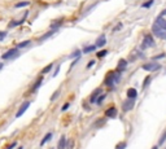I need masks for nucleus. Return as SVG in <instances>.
Masks as SVG:
<instances>
[{"label": "nucleus", "mask_w": 166, "mask_h": 149, "mask_svg": "<svg viewBox=\"0 0 166 149\" xmlns=\"http://www.w3.org/2000/svg\"><path fill=\"white\" fill-rule=\"evenodd\" d=\"M119 80H121V75H119V74L110 73L109 75L107 76V79H105V84H107L108 87H113L114 83H118Z\"/></svg>", "instance_id": "f257e3e1"}, {"label": "nucleus", "mask_w": 166, "mask_h": 149, "mask_svg": "<svg viewBox=\"0 0 166 149\" xmlns=\"http://www.w3.org/2000/svg\"><path fill=\"white\" fill-rule=\"evenodd\" d=\"M158 69H161V65L158 64V62H155V61L143 65V70H145V71H157Z\"/></svg>", "instance_id": "f03ea898"}, {"label": "nucleus", "mask_w": 166, "mask_h": 149, "mask_svg": "<svg viewBox=\"0 0 166 149\" xmlns=\"http://www.w3.org/2000/svg\"><path fill=\"white\" fill-rule=\"evenodd\" d=\"M148 47H155V40H153L152 35H145L143 39V43H141V49H145Z\"/></svg>", "instance_id": "7ed1b4c3"}, {"label": "nucleus", "mask_w": 166, "mask_h": 149, "mask_svg": "<svg viewBox=\"0 0 166 149\" xmlns=\"http://www.w3.org/2000/svg\"><path fill=\"white\" fill-rule=\"evenodd\" d=\"M152 31L155 33L156 35H157L158 38H161V39H163V40H166V31L165 30H162L161 27H158L157 25H153V29H152Z\"/></svg>", "instance_id": "20e7f679"}, {"label": "nucleus", "mask_w": 166, "mask_h": 149, "mask_svg": "<svg viewBox=\"0 0 166 149\" xmlns=\"http://www.w3.org/2000/svg\"><path fill=\"white\" fill-rule=\"evenodd\" d=\"M29 106H30V101H23L22 105L20 106V109H18V112L16 113V118H20L21 115L29 109Z\"/></svg>", "instance_id": "39448f33"}, {"label": "nucleus", "mask_w": 166, "mask_h": 149, "mask_svg": "<svg viewBox=\"0 0 166 149\" xmlns=\"http://www.w3.org/2000/svg\"><path fill=\"white\" fill-rule=\"evenodd\" d=\"M16 55H18V48H12V49H9L8 52H5V53L1 56V59H3V60H9V59H12V57H14Z\"/></svg>", "instance_id": "423d86ee"}, {"label": "nucleus", "mask_w": 166, "mask_h": 149, "mask_svg": "<svg viewBox=\"0 0 166 149\" xmlns=\"http://www.w3.org/2000/svg\"><path fill=\"white\" fill-rule=\"evenodd\" d=\"M135 98H129L127 101H125L123 102V112H130V110L134 108V105H135V101H134Z\"/></svg>", "instance_id": "0eeeda50"}, {"label": "nucleus", "mask_w": 166, "mask_h": 149, "mask_svg": "<svg viewBox=\"0 0 166 149\" xmlns=\"http://www.w3.org/2000/svg\"><path fill=\"white\" fill-rule=\"evenodd\" d=\"M105 115H107L108 118H115L117 117V109L114 106L109 108V109L105 110Z\"/></svg>", "instance_id": "6e6552de"}, {"label": "nucleus", "mask_w": 166, "mask_h": 149, "mask_svg": "<svg viewBox=\"0 0 166 149\" xmlns=\"http://www.w3.org/2000/svg\"><path fill=\"white\" fill-rule=\"evenodd\" d=\"M101 93H103L101 88H97V90H95V92H93L92 95H91V97H90V102H92V104H93V102H96V100H97L99 96L101 95Z\"/></svg>", "instance_id": "1a4fd4ad"}, {"label": "nucleus", "mask_w": 166, "mask_h": 149, "mask_svg": "<svg viewBox=\"0 0 166 149\" xmlns=\"http://www.w3.org/2000/svg\"><path fill=\"white\" fill-rule=\"evenodd\" d=\"M126 66H127V61H126V60H119L118 66H117V71H118V73L125 71V70H126Z\"/></svg>", "instance_id": "9d476101"}, {"label": "nucleus", "mask_w": 166, "mask_h": 149, "mask_svg": "<svg viewBox=\"0 0 166 149\" xmlns=\"http://www.w3.org/2000/svg\"><path fill=\"white\" fill-rule=\"evenodd\" d=\"M156 25H157L158 27H161L162 30H165V31H166V20H165V18L158 17L157 20H156Z\"/></svg>", "instance_id": "9b49d317"}, {"label": "nucleus", "mask_w": 166, "mask_h": 149, "mask_svg": "<svg viewBox=\"0 0 166 149\" xmlns=\"http://www.w3.org/2000/svg\"><path fill=\"white\" fill-rule=\"evenodd\" d=\"M136 96H138V91L135 88H129L127 90V97L129 98H136Z\"/></svg>", "instance_id": "f8f14e48"}, {"label": "nucleus", "mask_w": 166, "mask_h": 149, "mask_svg": "<svg viewBox=\"0 0 166 149\" xmlns=\"http://www.w3.org/2000/svg\"><path fill=\"white\" fill-rule=\"evenodd\" d=\"M105 43H107V39H105V35H101V37L99 38L97 40H96V47H104Z\"/></svg>", "instance_id": "ddd939ff"}, {"label": "nucleus", "mask_w": 166, "mask_h": 149, "mask_svg": "<svg viewBox=\"0 0 166 149\" xmlns=\"http://www.w3.org/2000/svg\"><path fill=\"white\" fill-rule=\"evenodd\" d=\"M37 80H38V82H35V84L33 86V87H31V91H30L31 93H33V92H35V91H37L38 88L40 87V84H42V82H43V78H38Z\"/></svg>", "instance_id": "4468645a"}, {"label": "nucleus", "mask_w": 166, "mask_h": 149, "mask_svg": "<svg viewBox=\"0 0 166 149\" xmlns=\"http://www.w3.org/2000/svg\"><path fill=\"white\" fill-rule=\"evenodd\" d=\"M65 146H66V138L61 136V139L59 141V145H57V149H65Z\"/></svg>", "instance_id": "2eb2a0df"}, {"label": "nucleus", "mask_w": 166, "mask_h": 149, "mask_svg": "<svg viewBox=\"0 0 166 149\" xmlns=\"http://www.w3.org/2000/svg\"><path fill=\"white\" fill-rule=\"evenodd\" d=\"M96 48H97L96 45H88V47H85V48H83V51H82V52H83V53H91V52L95 51Z\"/></svg>", "instance_id": "dca6fc26"}, {"label": "nucleus", "mask_w": 166, "mask_h": 149, "mask_svg": "<svg viewBox=\"0 0 166 149\" xmlns=\"http://www.w3.org/2000/svg\"><path fill=\"white\" fill-rule=\"evenodd\" d=\"M56 31H57L56 29H52V30L49 31V33H47V34H44V35H43V37L40 38V40H45V39H48V38L51 37V35H53L55 33H56Z\"/></svg>", "instance_id": "f3484780"}, {"label": "nucleus", "mask_w": 166, "mask_h": 149, "mask_svg": "<svg viewBox=\"0 0 166 149\" xmlns=\"http://www.w3.org/2000/svg\"><path fill=\"white\" fill-rule=\"evenodd\" d=\"M51 138H52V132H48L47 135H45L44 138H43V140H42V143H40V145H44V144L47 143V141L49 140V139H51Z\"/></svg>", "instance_id": "a211bd4d"}, {"label": "nucleus", "mask_w": 166, "mask_h": 149, "mask_svg": "<svg viewBox=\"0 0 166 149\" xmlns=\"http://www.w3.org/2000/svg\"><path fill=\"white\" fill-rule=\"evenodd\" d=\"M62 23V20H59V21H55V22H52V25H51V29H59L60 27V25Z\"/></svg>", "instance_id": "6ab92c4d"}, {"label": "nucleus", "mask_w": 166, "mask_h": 149, "mask_svg": "<svg viewBox=\"0 0 166 149\" xmlns=\"http://www.w3.org/2000/svg\"><path fill=\"white\" fill-rule=\"evenodd\" d=\"M53 68V64H49V65H47L44 69L42 70V74H47V73H49V70Z\"/></svg>", "instance_id": "aec40b11"}, {"label": "nucleus", "mask_w": 166, "mask_h": 149, "mask_svg": "<svg viewBox=\"0 0 166 149\" xmlns=\"http://www.w3.org/2000/svg\"><path fill=\"white\" fill-rule=\"evenodd\" d=\"M30 40H25V42H21V43H18V45H17V48H23V47H27L29 44H30Z\"/></svg>", "instance_id": "412c9836"}, {"label": "nucleus", "mask_w": 166, "mask_h": 149, "mask_svg": "<svg viewBox=\"0 0 166 149\" xmlns=\"http://www.w3.org/2000/svg\"><path fill=\"white\" fill-rule=\"evenodd\" d=\"M153 3H155V0H148V1H145V3L141 5V8H149V7L152 5Z\"/></svg>", "instance_id": "4be33fe9"}, {"label": "nucleus", "mask_w": 166, "mask_h": 149, "mask_svg": "<svg viewBox=\"0 0 166 149\" xmlns=\"http://www.w3.org/2000/svg\"><path fill=\"white\" fill-rule=\"evenodd\" d=\"M104 98H105V95H104V93H101V95L99 96V98H97V100H96V104L101 105V104H103V100H104Z\"/></svg>", "instance_id": "5701e85b"}, {"label": "nucleus", "mask_w": 166, "mask_h": 149, "mask_svg": "<svg viewBox=\"0 0 166 149\" xmlns=\"http://www.w3.org/2000/svg\"><path fill=\"white\" fill-rule=\"evenodd\" d=\"M151 80H152V78L151 76H147L145 79H144V84H143V88H147V86L151 83Z\"/></svg>", "instance_id": "b1692460"}, {"label": "nucleus", "mask_w": 166, "mask_h": 149, "mask_svg": "<svg viewBox=\"0 0 166 149\" xmlns=\"http://www.w3.org/2000/svg\"><path fill=\"white\" fill-rule=\"evenodd\" d=\"M29 5V1H21V3L16 4V8H21V7H27Z\"/></svg>", "instance_id": "393cba45"}, {"label": "nucleus", "mask_w": 166, "mask_h": 149, "mask_svg": "<svg viewBox=\"0 0 166 149\" xmlns=\"http://www.w3.org/2000/svg\"><path fill=\"white\" fill-rule=\"evenodd\" d=\"M165 140H166V131L163 132V135L160 138V140H158V144H160V145H161V144H163V143H165Z\"/></svg>", "instance_id": "a878e982"}, {"label": "nucleus", "mask_w": 166, "mask_h": 149, "mask_svg": "<svg viewBox=\"0 0 166 149\" xmlns=\"http://www.w3.org/2000/svg\"><path fill=\"white\" fill-rule=\"evenodd\" d=\"M126 145H127V144L125 143V141H122V143H119L118 145L115 146V149H125V148H126Z\"/></svg>", "instance_id": "bb28decb"}, {"label": "nucleus", "mask_w": 166, "mask_h": 149, "mask_svg": "<svg viewBox=\"0 0 166 149\" xmlns=\"http://www.w3.org/2000/svg\"><path fill=\"white\" fill-rule=\"evenodd\" d=\"M59 95H60V91H56V92L53 93V95L51 96V101H55L57 97H59Z\"/></svg>", "instance_id": "cd10ccee"}, {"label": "nucleus", "mask_w": 166, "mask_h": 149, "mask_svg": "<svg viewBox=\"0 0 166 149\" xmlns=\"http://www.w3.org/2000/svg\"><path fill=\"white\" fill-rule=\"evenodd\" d=\"M81 53H82V52L79 51V49H77V51H74L73 53H71L70 57H79V56H81Z\"/></svg>", "instance_id": "c85d7f7f"}, {"label": "nucleus", "mask_w": 166, "mask_h": 149, "mask_svg": "<svg viewBox=\"0 0 166 149\" xmlns=\"http://www.w3.org/2000/svg\"><path fill=\"white\" fill-rule=\"evenodd\" d=\"M107 53H108V49H104V51L99 52V53H97V57H104Z\"/></svg>", "instance_id": "c756f323"}, {"label": "nucleus", "mask_w": 166, "mask_h": 149, "mask_svg": "<svg viewBox=\"0 0 166 149\" xmlns=\"http://www.w3.org/2000/svg\"><path fill=\"white\" fill-rule=\"evenodd\" d=\"M69 106H70V104L69 102H66V104H64V106L61 108V112H65L66 109H69Z\"/></svg>", "instance_id": "7c9ffc66"}, {"label": "nucleus", "mask_w": 166, "mask_h": 149, "mask_svg": "<svg viewBox=\"0 0 166 149\" xmlns=\"http://www.w3.org/2000/svg\"><path fill=\"white\" fill-rule=\"evenodd\" d=\"M93 65H95V61H93V60H92V61H90V62H88V64H87V69L92 68Z\"/></svg>", "instance_id": "2f4dec72"}, {"label": "nucleus", "mask_w": 166, "mask_h": 149, "mask_svg": "<svg viewBox=\"0 0 166 149\" xmlns=\"http://www.w3.org/2000/svg\"><path fill=\"white\" fill-rule=\"evenodd\" d=\"M5 33H4V31H0V40H3L4 38H5Z\"/></svg>", "instance_id": "473e14b6"}, {"label": "nucleus", "mask_w": 166, "mask_h": 149, "mask_svg": "<svg viewBox=\"0 0 166 149\" xmlns=\"http://www.w3.org/2000/svg\"><path fill=\"white\" fill-rule=\"evenodd\" d=\"M163 57H165V55H163V53H161V55H158V56L153 57V60H158V59H163Z\"/></svg>", "instance_id": "72a5a7b5"}, {"label": "nucleus", "mask_w": 166, "mask_h": 149, "mask_svg": "<svg viewBox=\"0 0 166 149\" xmlns=\"http://www.w3.org/2000/svg\"><path fill=\"white\" fill-rule=\"evenodd\" d=\"M16 144H17V143H12V144H11V145H9V146H8V149H13V148H14V146H16Z\"/></svg>", "instance_id": "f704fd0d"}, {"label": "nucleus", "mask_w": 166, "mask_h": 149, "mask_svg": "<svg viewBox=\"0 0 166 149\" xmlns=\"http://www.w3.org/2000/svg\"><path fill=\"white\" fill-rule=\"evenodd\" d=\"M1 69H3V64H1V62H0V70H1Z\"/></svg>", "instance_id": "c9c22d12"}, {"label": "nucleus", "mask_w": 166, "mask_h": 149, "mask_svg": "<svg viewBox=\"0 0 166 149\" xmlns=\"http://www.w3.org/2000/svg\"><path fill=\"white\" fill-rule=\"evenodd\" d=\"M152 149H158V148H157V146H153V148H152Z\"/></svg>", "instance_id": "e433bc0d"}, {"label": "nucleus", "mask_w": 166, "mask_h": 149, "mask_svg": "<svg viewBox=\"0 0 166 149\" xmlns=\"http://www.w3.org/2000/svg\"><path fill=\"white\" fill-rule=\"evenodd\" d=\"M18 149H23V148H22V146H20V148H18Z\"/></svg>", "instance_id": "4c0bfd02"}]
</instances>
